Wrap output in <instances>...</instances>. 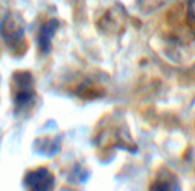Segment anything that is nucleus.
<instances>
[{
	"instance_id": "1",
	"label": "nucleus",
	"mask_w": 195,
	"mask_h": 191,
	"mask_svg": "<svg viewBox=\"0 0 195 191\" xmlns=\"http://www.w3.org/2000/svg\"><path fill=\"white\" fill-rule=\"evenodd\" d=\"M12 93H14V104L15 109H26L34 103L35 99V89H34V78L29 72H17L12 77Z\"/></svg>"
},
{
	"instance_id": "2",
	"label": "nucleus",
	"mask_w": 195,
	"mask_h": 191,
	"mask_svg": "<svg viewBox=\"0 0 195 191\" xmlns=\"http://www.w3.org/2000/svg\"><path fill=\"white\" fill-rule=\"evenodd\" d=\"M0 34L11 51L21 52L25 46V25L20 17L15 14H6L0 25Z\"/></svg>"
},
{
	"instance_id": "3",
	"label": "nucleus",
	"mask_w": 195,
	"mask_h": 191,
	"mask_svg": "<svg viewBox=\"0 0 195 191\" xmlns=\"http://www.w3.org/2000/svg\"><path fill=\"white\" fill-rule=\"evenodd\" d=\"M26 191H52L55 187V177L47 168H37L26 173L23 179Z\"/></svg>"
},
{
	"instance_id": "4",
	"label": "nucleus",
	"mask_w": 195,
	"mask_h": 191,
	"mask_svg": "<svg viewBox=\"0 0 195 191\" xmlns=\"http://www.w3.org/2000/svg\"><path fill=\"white\" fill-rule=\"evenodd\" d=\"M58 20H49L47 23H44L40 28L38 32V47L43 54H49L50 52V43L52 38L55 35L57 29H58Z\"/></svg>"
},
{
	"instance_id": "5",
	"label": "nucleus",
	"mask_w": 195,
	"mask_h": 191,
	"mask_svg": "<svg viewBox=\"0 0 195 191\" xmlns=\"http://www.w3.org/2000/svg\"><path fill=\"white\" fill-rule=\"evenodd\" d=\"M175 188V183H171L169 179H159L157 182H154L153 188H151V191H174Z\"/></svg>"
},
{
	"instance_id": "6",
	"label": "nucleus",
	"mask_w": 195,
	"mask_h": 191,
	"mask_svg": "<svg viewBox=\"0 0 195 191\" xmlns=\"http://www.w3.org/2000/svg\"><path fill=\"white\" fill-rule=\"evenodd\" d=\"M187 22L195 29V0H189L187 3Z\"/></svg>"
}]
</instances>
